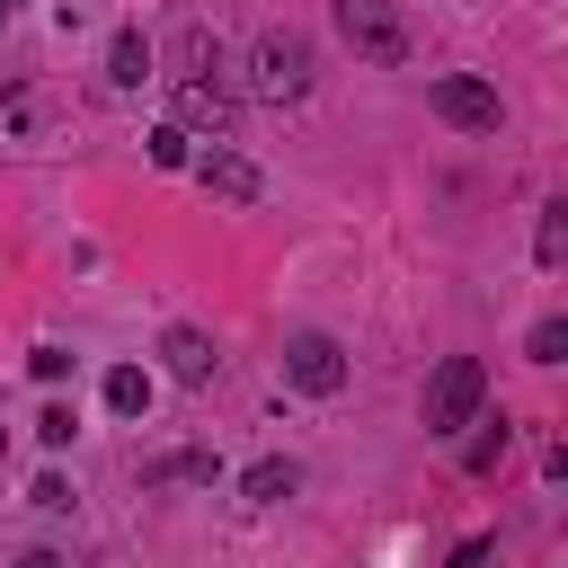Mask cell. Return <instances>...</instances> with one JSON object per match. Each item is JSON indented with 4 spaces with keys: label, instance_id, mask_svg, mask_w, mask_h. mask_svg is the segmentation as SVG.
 <instances>
[{
    "label": "cell",
    "instance_id": "obj_19",
    "mask_svg": "<svg viewBox=\"0 0 568 568\" xmlns=\"http://www.w3.org/2000/svg\"><path fill=\"white\" fill-rule=\"evenodd\" d=\"M27 497H36V506H44V515H71V479H62V470H44V479H36V488H27Z\"/></svg>",
    "mask_w": 568,
    "mask_h": 568
},
{
    "label": "cell",
    "instance_id": "obj_14",
    "mask_svg": "<svg viewBox=\"0 0 568 568\" xmlns=\"http://www.w3.org/2000/svg\"><path fill=\"white\" fill-rule=\"evenodd\" d=\"M532 257H541V266H559V257H568V204H550V213H541V231H532Z\"/></svg>",
    "mask_w": 568,
    "mask_h": 568
},
{
    "label": "cell",
    "instance_id": "obj_7",
    "mask_svg": "<svg viewBox=\"0 0 568 568\" xmlns=\"http://www.w3.org/2000/svg\"><path fill=\"white\" fill-rule=\"evenodd\" d=\"M195 178H204V195H222V204H257V186H266L257 160H248V151H222V142L195 160Z\"/></svg>",
    "mask_w": 568,
    "mask_h": 568
},
{
    "label": "cell",
    "instance_id": "obj_8",
    "mask_svg": "<svg viewBox=\"0 0 568 568\" xmlns=\"http://www.w3.org/2000/svg\"><path fill=\"white\" fill-rule=\"evenodd\" d=\"M160 355H169V382H186V390H204V382H213V364H222V355H213V337H204V328H186V320L160 337Z\"/></svg>",
    "mask_w": 568,
    "mask_h": 568
},
{
    "label": "cell",
    "instance_id": "obj_4",
    "mask_svg": "<svg viewBox=\"0 0 568 568\" xmlns=\"http://www.w3.org/2000/svg\"><path fill=\"white\" fill-rule=\"evenodd\" d=\"M337 36L364 53V62H408V27H399V9L390 0H337Z\"/></svg>",
    "mask_w": 568,
    "mask_h": 568
},
{
    "label": "cell",
    "instance_id": "obj_21",
    "mask_svg": "<svg viewBox=\"0 0 568 568\" xmlns=\"http://www.w3.org/2000/svg\"><path fill=\"white\" fill-rule=\"evenodd\" d=\"M453 568H488V541H462V550H453Z\"/></svg>",
    "mask_w": 568,
    "mask_h": 568
},
{
    "label": "cell",
    "instance_id": "obj_11",
    "mask_svg": "<svg viewBox=\"0 0 568 568\" xmlns=\"http://www.w3.org/2000/svg\"><path fill=\"white\" fill-rule=\"evenodd\" d=\"M106 80H115V89H142V80H151V44H142V27H115V44H106Z\"/></svg>",
    "mask_w": 568,
    "mask_h": 568
},
{
    "label": "cell",
    "instance_id": "obj_17",
    "mask_svg": "<svg viewBox=\"0 0 568 568\" xmlns=\"http://www.w3.org/2000/svg\"><path fill=\"white\" fill-rule=\"evenodd\" d=\"M497 462H506V417H497V426H488V435L462 453V470H497Z\"/></svg>",
    "mask_w": 568,
    "mask_h": 568
},
{
    "label": "cell",
    "instance_id": "obj_1",
    "mask_svg": "<svg viewBox=\"0 0 568 568\" xmlns=\"http://www.w3.org/2000/svg\"><path fill=\"white\" fill-rule=\"evenodd\" d=\"M248 98H266V106H302V98H311V36L266 27V36L248 44Z\"/></svg>",
    "mask_w": 568,
    "mask_h": 568
},
{
    "label": "cell",
    "instance_id": "obj_16",
    "mask_svg": "<svg viewBox=\"0 0 568 568\" xmlns=\"http://www.w3.org/2000/svg\"><path fill=\"white\" fill-rule=\"evenodd\" d=\"M195 133H178V124H151V169H186L195 151H186Z\"/></svg>",
    "mask_w": 568,
    "mask_h": 568
},
{
    "label": "cell",
    "instance_id": "obj_15",
    "mask_svg": "<svg viewBox=\"0 0 568 568\" xmlns=\"http://www.w3.org/2000/svg\"><path fill=\"white\" fill-rule=\"evenodd\" d=\"M524 355H532V364H568V320H532Z\"/></svg>",
    "mask_w": 568,
    "mask_h": 568
},
{
    "label": "cell",
    "instance_id": "obj_23",
    "mask_svg": "<svg viewBox=\"0 0 568 568\" xmlns=\"http://www.w3.org/2000/svg\"><path fill=\"white\" fill-rule=\"evenodd\" d=\"M0 18H9V9H0Z\"/></svg>",
    "mask_w": 568,
    "mask_h": 568
},
{
    "label": "cell",
    "instance_id": "obj_12",
    "mask_svg": "<svg viewBox=\"0 0 568 568\" xmlns=\"http://www.w3.org/2000/svg\"><path fill=\"white\" fill-rule=\"evenodd\" d=\"M106 408H115V417H151V373H142V364H115V373H106Z\"/></svg>",
    "mask_w": 568,
    "mask_h": 568
},
{
    "label": "cell",
    "instance_id": "obj_20",
    "mask_svg": "<svg viewBox=\"0 0 568 568\" xmlns=\"http://www.w3.org/2000/svg\"><path fill=\"white\" fill-rule=\"evenodd\" d=\"M27 373H36V382H62V373H71V355H62V346H36V355H27Z\"/></svg>",
    "mask_w": 568,
    "mask_h": 568
},
{
    "label": "cell",
    "instance_id": "obj_10",
    "mask_svg": "<svg viewBox=\"0 0 568 568\" xmlns=\"http://www.w3.org/2000/svg\"><path fill=\"white\" fill-rule=\"evenodd\" d=\"M169 53H178V71H169V80H222V44H213L204 27H178V44H169Z\"/></svg>",
    "mask_w": 568,
    "mask_h": 568
},
{
    "label": "cell",
    "instance_id": "obj_18",
    "mask_svg": "<svg viewBox=\"0 0 568 568\" xmlns=\"http://www.w3.org/2000/svg\"><path fill=\"white\" fill-rule=\"evenodd\" d=\"M36 435H44V444H53V453H62V444H71V435H80V417H71V408H62V399H53V408H44V417H36Z\"/></svg>",
    "mask_w": 568,
    "mask_h": 568
},
{
    "label": "cell",
    "instance_id": "obj_3",
    "mask_svg": "<svg viewBox=\"0 0 568 568\" xmlns=\"http://www.w3.org/2000/svg\"><path fill=\"white\" fill-rule=\"evenodd\" d=\"M284 382L311 390V399H337V390H346V346H337L328 328H293V337H284Z\"/></svg>",
    "mask_w": 568,
    "mask_h": 568
},
{
    "label": "cell",
    "instance_id": "obj_13",
    "mask_svg": "<svg viewBox=\"0 0 568 568\" xmlns=\"http://www.w3.org/2000/svg\"><path fill=\"white\" fill-rule=\"evenodd\" d=\"M186 479H213V453H169V462H142V488H186Z\"/></svg>",
    "mask_w": 568,
    "mask_h": 568
},
{
    "label": "cell",
    "instance_id": "obj_6",
    "mask_svg": "<svg viewBox=\"0 0 568 568\" xmlns=\"http://www.w3.org/2000/svg\"><path fill=\"white\" fill-rule=\"evenodd\" d=\"M231 124H240L231 80H178V133H213V142H231Z\"/></svg>",
    "mask_w": 568,
    "mask_h": 568
},
{
    "label": "cell",
    "instance_id": "obj_5",
    "mask_svg": "<svg viewBox=\"0 0 568 568\" xmlns=\"http://www.w3.org/2000/svg\"><path fill=\"white\" fill-rule=\"evenodd\" d=\"M426 106H435L444 124H462V133H497V124H506L497 89H488V80H470V71H444V80L426 89Z\"/></svg>",
    "mask_w": 568,
    "mask_h": 568
},
{
    "label": "cell",
    "instance_id": "obj_9",
    "mask_svg": "<svg viewBox=\"0 0 568 568\" xmlns=\"http://www.w3.org/2000/svg\"><path fill=\"white\" fill-rule=\"evenodd\" d=\"M293 488H302V470H293L284 453H266V462H248V470H240V497H248V506H284Z\"/></svg>",
    "mask_w": 568,
    "mask_h": 568
},
{
    "label": "cell",
    "instance_id": "obj_22",
    "mask_svg": "<svg viewBox=\"0 0 568 568\" xmlns=\"http://www.w3.org/2000/svg\"><path fill=\"white\" fill-rule=\"evenodd\" d=\"M18 568H62V559H53V550H27V559H18Z\"/></svg>",
    "mask_w": 568,
    "mask_h": 568
},
{
    "label": "cell",
    "instance_id": "obj_2",
    "mask_svg": "<svg viewBox=\"0 0 568 568\" xmlns=\"http://www.w3.org/2000/svg\"><path fill=\"white\" fill-rule=\"evenodd\" d=\"M479 399H488V364H479V355H444V364L426 373V435L479 426Z\"/></svg>",
    "mask_w": 568,
    "mask_h": 568
}]
</instances>
